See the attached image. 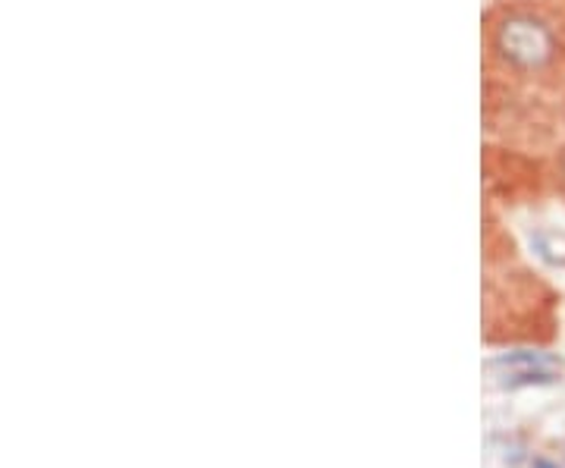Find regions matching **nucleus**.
Here are the masks:
<instances>
[{
  "mask_svg": "<svg viewBox=\"0 0 565 468\" xmlns=\"http://www.w3.org/2000/svg\"><path fill=\"white\" fill-rule=\"evenodd\" d=\"M497 51L515 70H544L556 57V35L531 13H512L497 29Z\"/></svg>",
  "mask_w": 565,
  "mask_h": 468,
  "instance_id": "obj_1",
  "label": "nucleus"
},
{
  "mask_svg": "<svg viewBox=\"0 0 565 468\" xmlns=\"http://www.w3.org/2000/svg\"><path fill=\"white\" fill-rule=\"evenodd\" d=\"M487 371L503 387H531V384H553L559 377V362L544 352H505L500 359H490Z\"/></svg>",
  "mask_w": 565,
  "mask_h": 468,
  "instance_id": "obj_2",
  "label": "nucleus"
},
{
  "mask_svg": "<svg viewBox=\"0 0 565 468\" xmlns=\"http://www.w3.org/2000/svg\"><path fill=\"white\" fill-rule=\"evenodd\" d=\"M537 468H553L550 462H537Z\"/></svg>",
  "mask_w": 565,
  "mask_h": 468,
  "instance_id": "obj_3",
  "label": "nucleus"
}]
</instances>
